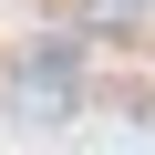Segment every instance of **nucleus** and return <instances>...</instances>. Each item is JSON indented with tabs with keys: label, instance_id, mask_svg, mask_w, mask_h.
Returning a JSON list of instances; mask_svg holds the SVG:
<instances>
[{
	"label": "nucleus",
	"instance_id": "nucleus-1",
	"mask_svg": "<svg viewBox=\"0 0 155 155\" xmlns=\"http://www.w3.org/2000/svg\"><path fill=\"white\" fill-rule=\"evenodd\" d=\"M83 31L93 41H134L145 31V0H83Z\"/></svg>",
	"mask_w": 155,
	"mask_h": 155
},
{
	"label": "nucleus",
	"instance_id": "nucleus-2",
	"mask_svg": "<svg viewBox=\"0 0 155 155\" xmlns=\"http://www.w3.org/2000/svg\"><path fill=\"white\" fill-rule=\"evenodd\" d=\"M72 62H83V41H72V31H52V41H31V72H52V83H62Z\"/></svg>",
	"mask_w": 155,
	"mask_h": 155
}]
</instances>
